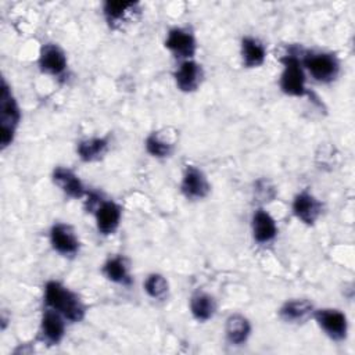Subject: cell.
<instances>
[{"label":"cell","instance_id":"6da1fadb","mask_svg":"<svg viewBox=\"0 0 355 355\" xmlns=\"http://www.w3.org/2000/svg\"><path fill=\"white\" fill-rule=\"evenodd\" d=\"M47 308L57 311L69 322H80L85 318V306L79 297L57 280H50L44 287Z\"/></svg>","mask_w":355,"mask_h":355},{"label":"cell","instance_id":"7a4b0ae2","mask_svg":"<svg viewBox=\"0 0 355 355\" xmlns=\"http://www.w3.org/2000/svg\"><path fill=\"white\" fill-rule=\"evenodd\" d=\"M283 65V72L280 76V89L287 96L302 97L309 94L305 87L304 67L301 62V50L297 47H290L287 53L280 58Z\"/></svg>","mask_w":355,"mask_h":355},{"label":"cell","instance_id":"3957f363","mask_svg":"<svg viewBox=\"0 0 355 355\" xmlns=\"http://www.w3.org/2000/svg\"><path fill=\"white\" fill-rule=\"evenodd\" d=\"M21 112L17 105V101L7 86V83L3 80L1 83V92H0V144L1 148H6L10 146L14 140L15 129L19 123Z\"/></svg>","mask_w":355,"mask_h":355},{"label":"cell","instance_id":"277c9868","mask_svg":"<svg viewBox=\"0 0 355 355\" xmlns=\"http://www.w3.org/2000/svg\"><path fill=\"white\" fill-rule=\"evenodd\" d=\"M301 62L302 67L308 69L311 76L322 83L333 82L340 72V62L331 53L302 51Z\"/></svg>","mask_w":355,"mask_h":355},{"label":"cell","instance_id":"5b68a950","mask_svg":"<svg viewBox=\"0 0 355 355\" xmlns=\"http://www.w3.org/2000/svg\"><path fill=\"white\" fill-rule=\"evenodd\" d=\"M318 323V326L334 341H343L348 333V322L347 316L340 309L323 308L318 309L312 315Z\"/></svg>","mask_w":355,"mask_h":355},{"label":"cell","instance_id":"8992f818","mask_svg":"<svg viewBox=\"0 0 355 355\" xmlns=\"http://www.w3.org/2000/svg\"><path fill=\"white\" fill-rule=\"evenodd\" d=\"M165 47L180 60H191L196 54L197 44L194 35L183 28H172L165 39Z\"/></svg>","mask_w":355,"mask_h":355},{"label":"cell","instance_id":"52a82bcc","mask_svg":"<svg viewBox=\"0 0 355 355\" xmlns=\"http://www.w3.org/2000/svg\"><path fill=\"white\" fill-rule=\"evenodd\" d=\"M180 190L187 200H202L208 196L211 186L207 176L200 168L194 165H187L183 172Z\"/></svg>","mask_w":355,"mask_h":355},{"label":"cell","instance_id":"ba28073f","mask_svg":"<svg viewBox=\"0 0 355 355\" xmlns=\"http://www.w3.org/2000/svg\"><path fill=\"white\" fill-rule=\"evenodd\" d=\"M103 14L108 26L116 29L123 24H129L135 15H139L140 8L139 4L133 1H105Z\"/></svg>","mask_w":355,"mask_h":355},{"label":"cell","instance_id":"9c48e42d","mask_svg":"<svg viewBox=\"0 0 355 355\" xmlns=\"http://www.w3.org/2000/svg\"><path fill=\"white\" fill-rule=\"evenodd\" d=\"M50 243L54 251L64 257H73L79 251V240L69 225L55 223L50 229Z\"/></svg>","mask_w":355,"mask_h":355},{"label":"cell","instance_id":"30bf717a","mask_svg":"<svg viewBox=\"0 0 355 355\" xmlns=\"http://www.w3.org/2000/svg\"><path fill=\"white\" fill-rule=\"evenodd\" d=\"M65 320L61 313L47 308L40 320L39 338L47 345L58 344L65 334Z\"/></svg>","mask_w":355,"mask_h":355},{"label":"cell","instance_id":"8fae6325","mask_svg":"<svg viewBox=\"0 0 355 355\" xmlns=\"http://www.w3.org/2000/svg\"><path fill=\"white\" fill-rule=\"evenodd\" d=\"M39 67L49 75L62 76L67 69V55L57 44L47 43L40 49Z\"/></svg>","mask_w":355,"mask_h":355},{"label":"cell","instance_id":"7c38bea8","mask_svg":"<svg viewBox=\"0 0 355 355\" xmlns=\"http://www.w3.org/2000/svg\"><path fill=\"white\" fill-rule=\"evenodd\" d=\"M176 86L184 93H191L198 89L202 80V68L193 60H184L180 62L173 73Z\"/></svg>","mask_w":355,"mask_h":355},{"label":"cell","instance_id":"4fadbf2b","mask_svg":"<svg viewBox=\"0 0 355 355\" xmlns=\"http://www.w3.org/2000/svg\"><path fill=\"white\" fill-rule=\"evenodd\" d=\"M322 212L320 201L309 191L298 193L293 200V214L305 225H313Z\"/></svg>","mask_w":355,"mask_h":355},{"label":"cell","instance_id":"5bb4252c","mask_svg":"<svg viewBox=\"0 0 355 355\" xmlns=\"http://www.w3.org/2000/svg\"><path fill=\"white\" fill-rule=\"evenodd\" d=\"M96 216V225L101 234H112L121 222V207L114 201H101L97 209L93 212Z\"/></svg>","mask_w":355,"mask_h":355},{"label":"cell","instance_id":"9a60e30c","mask_svg":"<svg viewBox=\"0 0 355 355\" xmlns=\"http://www.w3.org/2000/svg\"><path fill=\"white\" fill-rule=\"evenodd\" d=\"M51 176H53L54 184L62 193H65L68 197H71V198H80V197L87 194L82 180L71 169L64 168V166H57V168H54Z\"/></svg>","mask_w":355,"mask_h":355},{"label":"cell","instance_id":"2e32d148","mask_svg":"<svg viewBox=\"0 0 355 355\" xmlns=\"http://www.w3.org/2000/svg\"><path fill=\"white\" fill-rule=\"evenodd\" d=\"M251 227H252V237L259 244L270 243L277 234L276 220L272 218L269 212H266L262 208L254 212Z\"/></svg>","mask_w":355,"mask_h":355},{"label":"cell","instance_id":"e0dca14e","mask_svg":"<svg viewBox=\"0 0 355 355\" xmlns=\"http://www.w3.org/2000/svg\"><path fill=\"white\" fill-rule=\"evenodd\" d=\"M315 312L313 304L309 300L298 298L286 301L279 309V316L287 323H300L305 322Z\"/></svg>","mask_w":355,"mask_h":355},{"label":"cell","instance_id":"ac0fdd59","mask_svg":"<svg viewBox=\"0 0 355 355\" xmlns=\"http://www.w3.org/2000/svg\"><path fill=\"white\" fill-rule=\"evenodd\" d=\"M226 340L232 345L244 344L251 334V324L248 319L240 313H233L226 319L225 324Z\"/></svg>","mask_w":355,"mask_h":355},{"label":"cell","instance_id":"d6986e66","mask_svg":"<svg viewBox=\"0 0 355 355\" xmlns=\"http://www.w3.org/2000/svg\"><path fill=\"white\" fill-rule=\"evenodd\" d=\"M241 60L245 68L261 67L266 58V49L257 37L245 36L241 39Z\"/></svg>","mask_w":355,"mask_h":355},{"label":"cell","instance_id":"ffe728a7","mask_svg":"<svg viewBox=\"0 0 355 355\" xmlns=\"http://www.w3.org/2000/svg\"><path fill=\"white\" fill-rule=\"evenodd\" d=\"M103 275L112 283L122 284V286H130L132 284V276L129 273V268L126 265V261L121 255L110 257L103 268H101Z\"/></svg>","mask_w":355,"mask_h":355},{"label":"cell","instance_id":"44dd1931","mask_svg":"<svg viewBox=\"0 0 355 355\" xmlns=\"http://www.w3.org/2000/svg\"><path fill=\"white\" fill-rule=\"evenodd\" d=\"M108 150V140L104 137H90L80 140L76 146V153L83 162H94L104 157Z\"/></svg>","mask_w":355,"mask_h":355},{"label":"cell","instance_id":"7402d4cb","mask_svg":"<svg viewBox=\"0 0 355 355\" xmlns=\"http://www.w3.org/2000/svg\"><path fill=\"white\" fill-rule=\"evenodd\" d=\"M190 311L194 319L198 322H205L214 316L216 311V302L208 293L197 291L190 298Z\"/></svg>","mask_w":355,"mask_h":355},{"label":"cell","instance_id":"603a6c76","mask_svg":"<svg viewBox=\"0 0 355 355\" xmlns=\"http://www.w3.org/2000/svg\"><path fill=\"white\" fill-rule=\"evenodd\" d=\"M146 150L155 158H166L173 151V144L159 136L158 132H153L146 139Z\"/></svg>","mask_w":355,"mask_h":355},{"label":"cell","instance_id":"cb8c5ba5","mask_svg":"<svg viewBox=\"0 0 355 355\" xmlns=\"http://www.w3.org/2000/svg\"><path fill=\"white\" fill-rule=\"evenodd\" d=\"M168 290V282L159 273H151L144 280V291L154 300H165Z\"/></svg>","mask_w":355,"mask_h":355}]
</instances>
